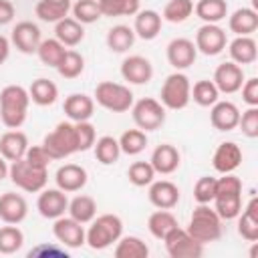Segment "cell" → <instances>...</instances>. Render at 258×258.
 Returning <instances> with one entry per match:
<instances>
[{
    "instance_id": "obj_38",
    "label": "cell",
    "mask_w": 258,
    "mask_h": 258,
    "mask_svg": "<svg viewBox=\"0 0 258 258\" xmlns=\"http://www.w3.org/2000/svg\"><path fill=\"white\" fill-rule=\"evenodd\" d=\"M93 147H95V157H97V161L103 163V165H113V163L119 159V155H121L119 141H117L115 137H111V135L99 137Z\"/></svg>"
},
{
    "instance_id": "obj_37",
    "label": "cell",
    "mask_w": 258,
    "mask_h": 258,
    "mask_svg": "<svg viewBox=\"0 0 258 258\" xmlns=\"http://www.w3.org/2000/svg\"><path fill=\"white\" fill-rule=\"evenodd\" d=\"M115 258H147L149 246L137 236H121L115 246Z\"/></svg>"
},
{
    "instance_id": "obj_40",
    "label": "cell",
    "mask_w": 258,
    "mask_h": 258,
    "mask_svg": "<svg viewBox=\"0 0 258 258\" xmlns=\"http://www.w3.org/2000/svg\"><path fill=\"white\" fill-rule=\"evenodd\" d=\"M64 50L67 48H64V44L60 40H56V38H44V40H40V44L36 48V54H38V58H40L42 64L56 69V64L60 62Z\"/></svg>"
},
{
    "instance_id": "obj_55",
    "label": "cell",
    "mask_w": 258,
    "mask_h": 258,
    "mask_svg": "<svg viewBox=\"0 0 258 258\" xmlns=\"http://www.w3.org/2000/svg\"><path fill=\"white\" fill-rule=\"evenodd\" d=\"M8 54H10V40H8L6 36L0 34V67L6 62Z\"/></svg>"
},
{
    "instance_id": "obj_29",
    "label": "cell",
    "mask_w": 258,
    "mask_h": 258,
    "mask_svg": "<svg viewBox=\"0 0 258 258\" xmlns=\"http://www.w3.org/2000/svg\"><path fill=\"white\" fill-rule=\"evenodd\" d=\"M230 58L236 64H252L258 56V48H256V40L252 36H236L230 46H228Z\"/></svg>"
},
{
    "instance_id": "obj_42",
    "label": "cell",
    "mask_w": 258,
    "mask_h": 258,
    "mask_svg": "<svg viewBox=\"0 0 258 258\" xmlns=\"http://www.w3.org/2000/svg\"><path fill=\"white\" fill-rule=\"evenodd\" d=\"M117 141H119L121 153L125 155H137L147 147V135L141 129H127Z\"/></svg>"
},
{
    "instance_id": "obj_1",
    "label": "cell",
    "mask_w": 258,
    "mask_h": 258,
    "mask_svg": "<svg viewBox=\"0 0 258 258\" xmlns=\"http://www.w3.org/2000/svg\"><path fill=\"white\" fill-rule=\"evenodd\" d=\"M214 210L222 220H234L242 212V179L234 173H222L216 181Z\"/></svg>"
},
{
    "instance_id": "obj_48",
    "label": "cell",
    "mask_w": 258,
    "mask_h": 258,
    "mask_svg": "<svg viewBox=\"0 0 258 258\" xmlns=\"http://www.w3.org/2000/svg\"><path fill=\"white\" fill-rule=\"evenodd\" d=\"M75 133H77V149L79 151H87L95 145L97 141V131L95 125L89 121H77L75 123Z\"/></svg>"
},
{
    "instance_id": "obj_54",
    "label": "cell",
    "mask_w": 258,
    "mask_h": 258,
    "mask_svg": "<svg viewBox=\"0 0 258 258\" xmlns=\"http://www.w3.org/2000/svg\"><path fill=\"white\" fill-rule=\"evenodd\" d=\"M42 254H48V256H64V258H67V252H62V250H58V248H48L46 244H40L38 248H34V250L28 252L30 258H32V256H42Z\"/></svg>"
},
{
    "instance_id": "obj_34",
    "label": "cell",
    "mask_w": 258,
    "mask_h": 258,
    "mask_svg": "<svg viewBox=\"0 0 258 258\" xmlns=\"http://www.w3.org/2000/svg\"><path fill=\"white\" fill-rule=\"evenodd\" d=\"M69 216L73 220H77L79 224H89L95 216H97V204L91 196H75L71 202H69V208H67Z\"/></svg>"
},
{
    "instance_id": "obj_8",
    "label": "cell",
    "mask_w": 258,
    "mask_h": 258,
    "mask_svg": "<svg viewBox=\"0 0 258 258\" xmlns=\"http://www.w3.org/2000/svg\"><path fill=\"white\" fill-rule=\"evenodd\" d=\"M189 93H191V83L187 79V75L175 71L171 73L165 81H163V87H161V93H159V103L165 107V109H171V111H179V109H185L187 103H189Z\"/></svg>"
},
{
    "instance_id": "obj_4",
    "label": "cell",
    "mask_w": 258,
    "mask_h": 258,
    "mask_svg": "<svg viewBox=\"0 0 258 258\" xmlns=\"http://www.w3.org/2000/svg\"><path fill=\"white\" fill-rule=\"evenodd\" d=\"M185 230L200 244L216 242L222 236V218L208 204H200L191 212V218H189V224H187Z\"/></svg>"
},
{
    "instance_id": "obj_53",
    "label": "cell",
    "mask_w": 258,
    "mask_h": 258,
    "mask_svg": "<svg viewBox=\"0 0 258 258\" xmlns=\"http://www.w3.org/2000/svg\"><path fill=\"white\" fill-rule=\"evenodd\" d=\"M14 18V4L10 0H0V26L12 22Z\"/></svg>"
},
{
    "instance_id": "obj_51",
    "label": "cell",
    "mask_w": 258,
    "mask_h": 258,
    "mask_svg": "<svg viewBox=\"0 0 258 258\" xmlns=\"http://www.w3.org/2000/svg\"><path fill=\"white\" fill-rule=\"evenodd\" d=\"M24 159L30 163V165H34V167H40V169H48V165H50V155L44 151V147L42 145H28V149H26V153H24Z\"/></svg>"
},
{
    "instance_id": "obj_52",
    "label": "cell",
    "mask_w": 258,
    "mask_h": 258,
    "mask_svg": "<svg viewBox=\"0 0 258 258\" xmlns=\"http://www.w3.org/2000/svg\"><path fill=\"white\" fill-rule=\"evenodd\" d=\"M240 91H242V99H244L246 105H250V107H258V79H256V77L244 79Z\"/></svg>"
},
{
    "instance_id": "obj_23",
    "label": "cell",
    "mask_w": 258,
    "mask_h": 258,
    "mask_svg": "<svg viewBox=\"0 0 258 258\" xmlns=\"http://www.w3.org/2000/svg\"><path fill=\"white\" fill-rule=\"evenodd\" d=\"M64 115L77 123V121H89L95 113V99L85 95V93H73L64 99Z\"/></svg>"
},
{
    "instance_id": "obj_19",
    "label": "cell",
    "mask_w": 258,
    "mask_h": 258,
    "mask_svg": "<svg viewBox=\"0 0 258 258\" xmlns=\"http://www.w3.org/2000/svg\"><path fill=\"white\" fill-rule=\"evenodd\" d=\"M87 169L77 165V163H64L56 169L54 173V181H56V187L62 189L64 194H73V191H81L85 185H87Z\"/></svg>"
},
{
    "instance_id": "obj_22",
    "label": "cell",
    "mask_w": 258,
    "mask_h": 258,
    "mask_svg": "<svg viewBox=\"0 0 258 258\" xmlns=\"http://www.w3.org/2000/svg\"><path fill=\"white\" fill-rule=\"evenodd\" d=\"M28 214V204L20 194L6 191L0 196V220L4 224H20Z\"/></svg>"
},
{
    "instance_id": "obj_9",
    "label": "cell",
    "mask_w": 258,
    "mask_h": 258,
    "mask_svg": "<svg viewBox=\"0 0 258 258\" xmlns=\"http://www.w3.org/2000/svg\"><path fill=\"white\" fill-rule=\"evenodd\" d=\"M133 121L141 131H155L165 123V107L151 97H143L131 107Z\"/></svg>"
},
{
    "instance_id": "obj_47",
    "label": "cell",
    "mask_w": 258,
    "mask_h": 258,
    "mask_svg": "<svg viewBox=\"0 0 258 258\" xmlns=\"http://www.w3.org/2000/svg\"><path fill=\"white\" fill-rule=\"evenodd\" d=\"M127 177L133 185L137 187H145L149 185L153 179H155V169L151 167L149 161H133L129 165V171H127Z\"/></svg>"
},
{
    "instance_id": "obj_45",
    "label": "cell",
    "mask_w": 258,
    "mask_h": 258,
    "mask_svg": "<svg viewBox=\"0 0 258 258\" xmlns=\"http://www.w3.org/2000/svg\"><path fill=\"white\" fill-rule=\"evenodd\" d=\"M194 12V0H169L165 6H163V12H161V18L167 20V22H183L191 16Z\"/></svg>"
},
{
    "instance_id": "obj_10",
    "label": "cell",
    "mask_w": 258,
    "mask_h": 258,
    "mask_svg": "<svg viewBox=\"0 0 258 258\" xmlns=\"http://www.w3.org/2000/svg\"><path fill=\"white\" fill-rule=\"evenodd\" d=\"M165 250L171 258H200L204 254V244L194 240L185 228H173L165 238Z\"/></svg>"
},
{
    "instance_id": "obj_41",
    "label": "cell",
    "mask_w": 258,
    "mask_h": 258,
    "mask_svg": "<svg viewBox=\"0 0 258 258\" xmlns=\"http://www.w3.org/2000/svg\"><path fill=\"white\" fill-rule=\"evenodd\" d=\"M56 71L62 79H77L83 71H85V58L81 52L73 50V48H67L60 62L56 64Z\"/></svg>"
},
{
    "instance_id": "obj_3",
    "label": "cell",
    "mask_w": 258,
    "mask_h": 258,
    "mask_svg": "<svg viewBox=\"0 0 258 258\" xmlns=\"http://www.w3.org/2000/svg\"><path fill=\"white\" fill-rule=\"evenodd\" d=\"M123 236V222L115 214H101L91 220L89 230L85 232V244L93 250H105Z\"/></svg>"
},
{
    "instance_id": "obj_26",
    "label": "cell",
    "mask_w": 258,
    "mask_h": 258,
    "mask_svg": "<svg viewBox=\"0 0 258 258\" xmlns=\"http://www.w3.org/2000/svg\"><path fill=\"white\" fill-rule=\"evenodd\" d=\"M236 218H238V234L246 242H256L258 240V198L252 196L246 208Z\"/></svg>"
},
{
    "instance_id": "obj_12",
    "label": "cell",
    "mask_w": 258,
    "mask_h": 258,
    "mask_svg": "<svg viewBox=\"0 0 258 258\" xmlns=\"http://www.w3.org/2000/svg\"><path fill=\"white\" fill-rule=\"evenodd\" d=\"M67 208H69V198L62 189H58V187L40 189V196L36 200V210L42 218L56 220V218L64 216Z\"/></svg>"
},
{
    "instance_id": "obj_35",
    "label": "cell",
    "mask_w": 258,
    "mask_h": 258,
    "mask_svg": "<svg viewBox=\"0 0 258 258\" xmlns=\"http://www.w3.org/2000/svg\"><path fill=\"white\" fill-rule=\"evenodd\" d=\"M107 46L113 52H127L135 42V32L127 24H117L107 32Z\"/></svg>"
},
{
    "instance_id": "obj_28",
    "label": "cell",
    "mask_w": 258,
    "mask_h": 258,
    "mask_svg": "<svg viewBox=\"0 0 258 258\" xmlns=\"http://www.w3.org/2000/svg\"><path fill=\"white\" fill-rule=\"evenodd\" d=\"M228 26L236 36H250L258 28V12L254 8H238L228 18Z\"/></svg>"
},
{
    "instance_id": "obj_18",
    "label": "cell",
    "mask_w": 258,
    "mask_h": 258,
    "mask_svg": "<svg viewBox=\"0 0 258 258\" xmlns=\"http://www.w3.org/2000/svg\"><path fill=\"white\" fill-rule=\"evenodd\" d=\"M242 163V149L234 141H224L216 147L212 165L218 173H234Z\"/></svg>"
},
{
    "instance_id": "obj_14",
    "label": "cell",
    "mask_w": 258,
    "mask_h": 258,
    "mask_svg": "<svg viewBox=\"0 0 258 258\" xmlns=\"http://www.w3.org/2000/svg\"><path fill=\"white\" fill-rule=\"evenodd\" d=\"M52 234L58 240V244H62L67 248H81L85 244V228H83V224H79L71 216L69 218H64V216L56 218L54 226H52Z\"/></svg>"
},
{
    "instance_id": "obj_20",
    "label": "cell",
    "mask_w": 258,
    "mask_h": 258,
    "mask_svg": "<svg viewBox=\"0 0 258 258\" xmlns=\"http://www.w3.org/2000/svg\"><path fill=\"white\" fill-rule=\"evenodd\" d=\"M149 202L157 210H171L179 202V187L169 179H159L149 183Z\"/></svg>"
},
{
    "instance_id": "obj_16",
    "label": "cell",
    "mask_w": 258,
    "mask_h": 258,
    "mask_svg": "<svg viewBox=\"0 0 258 258\" xmlns=\"http://www.w3.org/2000/svg\"><path fill=\"white\" fill-rule=\"evenodd\" d=\"M196 56H198V50H196L194 40L189 38H173L167 44V62L175 71L189 69L196 62Z\"/></svg>"
},
{
    "instance_id": "obj_21",
    "label": "cell",
    "mask_w": 258,
    "mask_h": 258,
    "mask_svg": "<svg viewBox=\"0 0 258 258\" xmlns=\"http://www.w3.org/2000/svg\"><path fill=\"white\" fill-rule=\"evenodd\" d=\"M240 109L232 101H216L210 111V123L218 131H232L238 127Z\"/></svg>"
},
{
    "instance_id": "obj_56",
    "label": "cell",
    "mask_w": 258,
    "mask_h": 258,
    "mask_svg": "<svg viewBox=\"0 0 258 258\" xmlns=\"http://www.w3.org/2000/svg\"><path fill=\"white\" fill-rule=\"evenodd\" d=\"M8 167H10V165H8L6 159L0 155V181H2L4 177H8Z\"/></svg>"
},
{
    "instance_id": "obj_49",
    "label": "cell",
    "mask_w": 258,
    "mask_h": 258,
    "mask_svg": "<svg viewBox=\"0 0 258 258\" xmlns=\"http://www.w3.org/2000/svg\"><path fill=\"white\" fill-rule=\"evenodd\" d=\"M216 177H210V175H204L196 181L194 185V200L198 204H210L216 196Z\"/></svg>"
},
{
    "instance_id": "obj_5",
    "label": "cell",
    "mask_w": 258,
    "mask_h": 258,
    "mask_svg": "<svg viewBox=\"0 0 258 258\" xmlns=\"http://www.w3.org/2000/svg\"><path fill=\"white\" fill-rule=\"evenodd\" d=\"M44 151L50 155V159H64L73 153H77V133H75V123L73 121H60L50 133L44 135L42 139Z\"/></svg>"
},
{
    "instance_id": "obj_50",
    "label": "cell",
    "mask_w": 258,
    "mask_h": 258,
    "mask_svg": "<svg viewBox=\"0 0 258 258\" xmlns=\"http://www.w3.org/2000/svg\"><path fill=\"white\" fill-rule=\"evenodd\" d=\"M238 127L242 129V133L250 139L258 137V107H248L238 121Z\"/></svg>"
},
{
    "instance_id": "obj_44",
    "label": "cell",
    "mask_w": 258,
    "mask_h": 258,
    "mask_svg": "<svg viewBox=\"0 0 258 258\" xmlns=\"http://www.w3.org/2000/svg\"><path fill=\"white\" fill-rule=\"evenodd\" d=\"M189 97L200 105V107H212L216 101H220V91L218 87L214 85V81H198L194 87H191V93Z\"/></svg>"
},
{
    "instance_id": "obj_31",
    "label": "cell",
    "mask_w": 258,
    "mask_h": 258,
    "mask_svg": "<svg viewBox=\"0 0 258 258\" xmlns=\"http://www.w3.org/2000/svg\"><path fill=\"white\" fill-rule=\"evenodd\" d=\"M71 0H38L34 6V14L42 22H58L62 20L71 10Z\"/></svg>"
},
{
    "instance_id": "obj_17",
    "label": "cell",
    "mask_w": 258,
    "mask_h": 258,
    "mask_svg": "<svg viewBox=\"0 0 258 258\" xmlns=\"http://www.w3.org/2000/svg\"><path fill=\"white\" fill-rule=\"evenodd\" d=\"M121 77L131 85H145L153 77V67L149 58L141 54H131L121 62Z\"/></svg>"
},
{
    "instance_id": "obj_27",
    "label": "cell",
    "mask_w": 258,
    "mask_h": 258,
    "mask_svg": "<svg viewBox=\"0 0 258 258\" xmlns=\"http://www.w3.org/2000/svg\"><path fill=\"white\" fill-rule=\"evenodd\" d=\"M161 14L155 10H139L135 14V22H133V32L135 36L143 38V40H153L159 32H161Z\"/></svg>"
},
{
    "instance_id": "obj_25",
    "label": "cell",
    "mask_w": 258,
    "mask_h": 258,
    "mask_svg": "<svg viewBox=\"0 0 258 258\" xmlns=\"http://www.w3.org/2000/svg\"><path fill=\"white\" fill-rule=\"evenodd\" d=\"M28 149V137L26 133L18 131V129H10L6 133L0 135V155L6 161H16L22 159L24 153Z\"/></svg>"
},
{
    "instance_id": "obj_7",
    "label": "cell",
    "mask_w": 258,
    "mask_h": 258,
    "mask_svg": "<svg viewBox=\"0 0 258 258\" xmlns=\"http://www.w3.org/2000/svg\"><path fill=\"white\" fill-rule=\"evenodd\" d=\"M8 177L12 179V183L28 194H36L40 189H44L46 181H48V169H40L30 165L24 157L16 159L10 163L8 167Z\"/></svg>"
},
{
    "instance_id": "obj_43",
    "label": "cell",
    "mask_w": 258,
    "mask_h": 258,
    "mask_svg": "<svg viewBox=\"0 0 258 258\" xmlns=\"http://www.w3.org/2000/svg\"><path fill=\"white\" fill-rule=\"evenodd\" d=\"M24 234L16 224H8L0 228V254H14L22 248Z\"/></svg>"
},
{
    "instance_id": "obj_6",
    "label": "cell",
    "mask_w": 258,
    "mask_h": 258,
    "mask_svg": "<svg viewBox=\"0 0 258 258\" xmlns=\"http://www.w3.org/2000/svg\"><path fill=\"white\" fill-rule=\"evenodd\" d=\"M95 101L111 113H125L133 107V93L129 87L113 81H101L95 87Z\"/></svg>"
},
{
    "instance_id": "obj_2",
    "label": "cell",
    "mask_w": 258,
    "mask_h": 258,
    "mask_svg": "<svg viewBox=\"0 0 258 258\" xmlns=\"http://www.w3.org/2000/svg\"><path fill=\"white\" fill-rule=\"evenodd\" d=\"M30 95L20 85H8L0 91V119L8 129H18L26 121Z\"/></svg>"
},
{
    "instance_id": "obj_32",
    "label": "cell",
    "mask_w": 258,
    "mask_h": 258,
    "mask_svg": "<svg viewBox=\"0 0 258 258\" xmlns=\"http://www.w3.org/2000/svg\"><path fill=\"white\" fill-rule=\"evenodd\" d=\"M194 12L204 24H218L228 16V4L226 0H198Z\"/></svg>"
},
{
    "instance_id": "obj_15",
    "label": "cell",
    "mask_w": 258,
    "mask_h": 258,
    "mask_svg": "<svg viewBox=\"0 0 258 258\" xmlns=\"http://www.w3.org/2000/svg\"><path fill=\"white\" fill-rule=\"evenodd\" d=\"M10 40H12V44H14L20 52H24V54H34L36 48H38V44H40V40H42L40 28H38L34 22H30V20H22V22H18V24L12 28Z\"/></svg>"
},
{
    "instance_id": "obj_24",
    "label": "cell",
    "mask_w": 258,
    "mask_h": 258,
    "mask_svg": "<svg viewBox=\"0 0 258 258\" xmlns=\"http://www.w3.org/2000/svg\"><path fill=\"white\" fill-rule=\"evenodd\" d=\"M179 161H181V157H179L177 147H173L169 143L157 145L153 149V153H151V159H149V163L155 169V173H161V175L173 173L179 167Z\"/></svg>"
},
{
    "instance_id": "obj_36",
    "label": "cell",
    "mask_w": 258,
    "mask_h": 258,
    "mask_svg": "<svg viewBox=\"0 0 258 258\" xmlns=\"http://www.w3.org/2000/svg\"><path fill=\"white\" fill-rule=\"evenodd\" d=\"M179 224H177V218L169 212V210H157V212H153L151 216H149V220H147V228H149V232H151V236L153 238H157V240H163L173 228H177Z\"/></svg>"
},
{
    "instance_id": "obj_13",
    "label": "cell",
    "mask_w": 258,
    "mask_h": 258,
    "mask_svg": "<svg viewBox=\"0 0 258 258\" xmlns=\"http://www.w3.org/2000/svg\"><path fill=\"white\" fill-rule=\"evenodd\" d=\"M214 85L218 87L220 93H226V95H232V93H238L242 83H244V69L232 60L228 62H222L218 64V69L214 71Z\"/></svg>"
},
{
    "instance_id": "obj_46",
    "label": "cell",
    "mask_w": 258,
    "mask_h": 258,
    "mask_svg": "<svg viewBox=\"0 0 258 258\" xmlns=\"http://www.w3.org/2000/svg\"><path fill=\"white\" fill-rule=\"evenodd\" d=\"M71 10H73V18L79 20L81 24H93L103 16L97 0H77L71 6Z\"/></svg>"
},
{
    "instance_id": "obj_30",
    "label": "cell",
    "mask_w": 258,
    "mask_h": 258,
    "mask_svg": "<svg viewBox=\"0 0 258 258\" xmlns=\"http://www.w3.org/2000/svg\"><path fill=\"white\" fill-rule=\"evenodd\" d=\"M54 38L60 40L64 46H77L85 38V28L79 20L64 16L54 24Z\"/></svg>"
},
{
    "instance_id": "obj_33",
    "label": "cell",
    "mask_w": 258,
    "mask_h": 258,
    "mask_svg": "<svg viewBox=\"0 0 258 258\" xmlns=\"http://www.w3.org/2000/svg\"><path fill=\"white\" fill-rule=\"evenodd\" d=\"M28 95H30V101L40 105V107H46V105H52L58 97V87L50 81V79H36L32 81L30 89H28Z\"/></svg>"
},
{
    "instance_id": "obj_11",
    "label": "cell",
    "mask_w": 258,
    "mask_h": 258,
    "mask_svg": "<svg viewBox=\"0 0 258 258\" xmlns=\"http://www.w3.org/2000/svg\"><path fill=\"white\" fill-rule=\"evenodd\" d=\"M226 30L218 24H204L196 32V50H200L206 56H216L226 48Z\"/></svg>"
},
{
    "instance_id": "obj_39",
    "label": "cell",
    "mask_w": 258,
    "mask_h": 258,
    "mask_svg": "<svg viewBox=\"0 0 258 258\" xmlns=\"http://www.w3.org/2000/svg\"><path fill=\"white\" fill-rule=\"evenodd\" d=\"M103 16H135L139 12V0H97Z\"/></svg>"
}]
</instances>
